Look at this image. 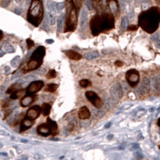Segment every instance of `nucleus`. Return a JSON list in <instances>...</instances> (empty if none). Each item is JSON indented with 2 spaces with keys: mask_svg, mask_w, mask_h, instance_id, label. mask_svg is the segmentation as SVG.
I'll return each instance as SVG.
<instances>
[{
  "mask_svg": "<svg viewBox=\"0 0 160 160\" xmlns=\"http://www.w3.org/2000/svg\"><path fill=\"white\" fill-rule=\"evenodd\" d=\"M91 32L94 36L114 28V16L112 13H98L90 20Z\"/></svg>",
  "mask_w": 160,
  "mask_h": 160,
  "instance_id": "obj_1",
  "label": "nucleus"
},
{
  "mask_svg": "<svg viewBox=\"0 0 160 160\" xmlns=\"http://www.w3.org/2000/svg\"><path fill=\"white\" fill-rule=\"evenodd\" d=\"M159 23L160 9L156 7L142 12L138 17V26L150 34L154 33L158 29Z\"/></svg>",
  "mask_w": 160,
  "mask_h": 160,
  "instance_id": "obj_2",
  "label": "nucleus"
},
{
  "mask_svg": "<svg viewBox=\"0 0 160 160\" xmlns=\"http://www.w3.org/2000/svg\"><path fill=\"white\" fill-rule=\"evenodd\" d=\"M43 17V8L42 0H32L29 8L27 19L33 26L38 27L41 23Z\"/></svg>",
  "mask_w": 160,
  "mask_h": 160,
  "instance_id": "obj_3",
  "label": "nucleus"
},
{
  "mask_svg": "<svg viewBox=\"0 0 160 160\" xmlns=\"http://www.w3.org/2000/svg\"><path fill=\"white\" fill-rule=\"evenodd\" d=\"M46 49L43 46H40L32 53L29 62L25 65L24 68H23V72H28L33 71L37 68H39L41 66L43 63V57L45 56Z\"/></svg>",
  "mask_w": 160,
  "mask_h": 160,
  "instance_id": "obj_4",
  "label": "nucleus"
},
{
  "mask_svg": "<svg viewBox=\"0 0 160 160\" xmlns=\"http://www.w3.org/2000/svg\"><path fill=\"white\" fill-rule=\"evenodd\" d=\"M77 26V11L70 0L69 6L67 12L64 32H72L76 30Z\"/></svg>",
  "mask_w": 160,
  "mask_h": 160,
  "instance_id": "obj_5",
  "label": "nucleus"
},
{
  "mask_svg": "<svg viewBox=\"0 0 160 160\" xmlns=\"http://www.w3.org/2000/svg\"><path fill=\"white\" fill-rule=\"evenodd\" d=\"M126 79L130 86L136 87L140 81L139 72L136 69H130L126 72Z\"/></svg>",
  "mask_w": 160,
  "mask_h": 160,
  "instance_id": "obj_6",
  "label": "nucleus"
},
{
  "mask_svg": "<svg viewBox=\"0 0 160 160\" xmlns=\"http://www.w3.org/2000/svg\"><path fill=\"white\" fill-rule=\"evenodd\" d=\"M85 97L92 103V106L96 107L97 109H100L103 106V102L101 98H99V96L93 91H87L85 92Z\"/></svg>",
  "mask_w": 160,
  "mask_h": 160,
  "instance_id": "obj_7",
  "label": "nucleus"
},
{
  "mask_svg": "<svg viewBox=\"0 0 160 160\" xmlns=\"http://www.w3.org/2000/svg\"><path fill=\"white\" fill-rule=\"evenodd\" d=\"M41 113V107L39 106H32L30 109L27 111L26 113V118L31 119V120L35 121L36 118L40 117Z\"/></svg>",
  "mask_w": 160,
  "mask_h": 160,
  "instance_id": "obj_8",
  "label": "nucleus"
},
{
  "mask_svg": "<svg viewBox=\"0 0 160 160\" xmlns=\"http://www.w3.org/2000/svg\"><path fill=\"white\" fill-rule=\"evenodd\" d=\"M43 81H33L32 83L30 84L28 89H27V92H28L29 94H35L37 92L40 90L43 87Z\"/></svg>",
  "mask_w": 160,
  "mask_h": 160,
  "instance_id": "obj_9",
  "label": "nucleus"
},
{
  "mask_svg": "<svg viewBox=\"0 0 160 160\" xmlns=\"http://www.w3.org/2000/svg\"><path fill=\"white\" fill-rule=\"evenodd\" d=\"M106 4H107L109 9L111 11L112 15L114 16V18H117L119 15V3L118 0H106Z\"/></svg>",
  "mask_w": 160,
  "mask_h": 160,
  "instance_id": "obj_10",
  "label": "nucleus"
},
{
  "mask_svg": "<svg viewBox=\"0 0 160 160\" xmlns=\"http://www.w3.org/2000/svg\"><path fill=\"white\" fill-rule=\"evenodd\" d=\"M37 99V97L35 94H28L23 97L20 100V105L22 107L25 108L32 105Z\"/></svg>",
  "mask_w": 160,
  "mask_h": 160,
  "instance_id": "obj_11",
  "label": "nucleus"
},
{
  "mask_svg": "<svg viewBox=\"0 0 160 160\" xmlns=\"http://www.w3.org/2000/svg\"><path fill=\"white\" fill-rule=\"evenodd\" d=\"M37 133L38 134L43 136V137L51 135V130H50V128H49L48 125L47 123H43V124L39 125L37 127Z\"/></svg>",
  "mask_w": 160,
  "mask_h": 160,
  "instance_id": "obj_12",
  "label": "nucleus"
},
{
  "mask_svg": "<svg viewBox=\"0 0 160 160\" xmlns=\"http://www.w3.org/2000/svg\"><path fill=\"white\" fill-rule=\"evenodd\" d=\"M47 124L48 125L49 128H50V130H51V135L53 136V137L57 136L59 133L58 126H57V122H54V121L52 120L51 118H48Z\"/></svg>",
  "mask_w": 160,
  "mask_h": 160,
  "instance_id": "obj_13",
  "label": "nucleus"
},
{
  "mask_svg": "<svg viewBox=\"0 0 160 160\" xmlns=\"http://www.w3.org/2000/svg\"><path fill=\"white\" fill-rule=\"evenodd\" d=\"M78 116L82 120H86L89 119L91 116L90 111H89V108L86 106H82L80 108L79 111H78Z\"/></svg>",
  "mask_w": 160,
  "mask_h": 160,
  "instance_id": "obj_14",
  "label": "nucleus"
},
{
  "mask_svg": "<svg viewBox=\"0 0 160 160\" xmlns=\"http://www.w3.org/2000/svg\"><path fill=\"white\" fill-rule=\"evenodd\" d=\"M35 124V121L31 120V119L26 118H25L20 123V132L25 131V130H28Z\"/></svg>",
  "mask_w": 160,
  "mask_h": 160,
  "instance_id": "obj_15",
  "label": "nucleus"
},
{
  "mask_svg": "<svg viewBox=\"0 0 160 160\" xmlns=\"http://www.w3.org/2000/svg\"><path fill=\"white\" fill-rule=\"evenodd\" d=\"M64 53H65L66 56H67L70 60H80L83 58L82 55L80 54L79 52H77L73 51V50H66V51H64Z\"/></svg>",
  "mask_w": 160,
  "mask_h": 160,
  "instance_id": "obj_16",
  "label": "nucleus"
},
{
  "mask_svg": "<svg viewBox=\"0 0 160 160\" xmlns=\"http://www.w3.org/2000/svg\"><path fill=\"white\" fill-rule=\"evenodd\" d=\"M27 94V89H19V90L15 91V92L12 93L11 96H10V98L12 100H15V99H19V98H23V97L26 96Z\"/></svg>",
  "mask_w": 160,
  "mask_h": 160,
  "instance_id": "obj_17",
  "label": "nucleus"
},
{
  "mask_svg": "<svg viewBox=\"0 0 160 160\" xmlns=\"http://www.w3.org/2000/svg\"><path fill=\"white\" fill-rule=\"evenodd\" d=\"M52 106L49 103H43L41 106V113L43 116H48L51 113Z\"/></svg>",
  "mask_w": 160,
  "mask_h": 160,
  "instance_id": "obj_18",
  "label": "nucleus"
},
{
  "mask_svg": "<svg viewBox=\"0 0 160 160\" xmlns=\"http://www.w3.org/2000/svg\"><path fill=\"white\" fill-rule=\"evenodd\" d=\"M58 87H59V85H57V84H54V83L48 84V85H46L45 88H44V91L47 92H55L57 90Z\"/></svg>",
  "mask_w": 160,
  "mask_h": 160,
  "instance_id": "obj_19",
  "label": "nucleus"
},
{
  "mask_svg": "<svg viewBox=\"0 0 160 160\" xmlns=\"http://www.w3.org/2000/svg\"><path fill=\"white\" fill-rule=\"evenodd\" d=\"M92 2L95 10H96L98 13H101V12H102V9H103L102 0H92Z\"/></svg>",
  "mask_w": 160,
  "mask_h": 160,
  "instance_id": "obj_20",
  "label": "nucleus"
},
{
  "mask_svg": "<svg viewBox=\"0 0 160 160\" xmlns=\"http://www.w3.org/2000/svg\"><path fill=\"white\" fill-rule=\"evenodd\" d=\"M19 89H21V85L20 84H14V85H12V86L10 87L9 89H8V91H7V93H13V92H15V91L19 90Z\"/></svg>",
  "mask_w": 160,
  "mask_h": 160,
  "instance_id": "obj_21",
  "label": "nucleus"
},
{
  "mask_svg": "<svg viewBox=\"0 0 160 160\" xmlns=\"http://www.w3.org/2000/svg\"><path fill=\"white\" fill-rule=\"evenodd\" d=\"M79 85L82 88H88V87L91 86L92 83H91V81H89V80L82 79L79 81Z\"/></svg>",
  "mask_w": 160,
  "mask_h": 160,
  "instance_id": "obj_22",
  "label": "nucleus"
},
{
  "mask_svg": "<svg viewBox=\"0 0 160 160\" xmlns=\"http://www.w3.org/2000/svg\"><path fill=\"white\" fill-rule=\"evenodd\" d=\"M72 2L74 8H76V10L78 12L80 11V9H81V6H82L83 0H72Z\"/></svg>",
  "mask_w": 160,
  "mask_h": 160,
  "instance_id": "obj_23",
  "label": "nucleus"
},
{
  "mask_svg": "<svg viewBox=\"0 0 160 160\" xmlns=\"http://www.w3.org/2000/svg\"><path fill=\"white\" fill-rule=\"evenodd\" d=\"M57 71L54 69L49 70V71L48 72V73L46 74L47 79H54V78L57 77Z\"/></svg>",
  "mask_w": 160,
  "mask_h": 160,
  "instance_id": "obj_24",
  "label": "nucleus"
},
{
  "mask_svg": "<svg viewBox=\"0 0 160 160\" xmlns=\"http://www.w3.org/2000/svg\"><path fill=\"white\" fill-rule=\"evenodd\" d=\"M27 44H28V50L35 46L34 41H33L32 39H28V40H27Z\"/></svg>",
  "mask_w": 160,
  "mask_h": 160,
  "instance_id": "obj_25",
  "label": "nucleus"
},
{
  "mask_svg": "<svg viewBox=\"0 0 160 160\" xmlns=\"http://www.w3.org/2000/svg\"><path fill=\"white\" fill-rule=\"evenodd\" d=\"M94 53H95V52L88 53V54H86V55H85V58H86V59H89V60H91V59H93V58H95V57H98V54H96V55H94Z\"/></svg>",
  "mask_w": 160,
  "mask_h": 160,
  "instance_id": "obj_26",
  "label": "nucleus"
},
{
  "mask_svg": "<svg viewBox=\"0 0 160 160\" xmlns=\"http://www.w3.org/2000/svg\"><path fill=\"white\" fill-rule=\"evenodd\" d=\"M9 105H10V102L8 100H4L1 102V106H2V109H7V108L9 106Z\"/></svg>",
  "mask_w": 160,
  "mask_h": 160,
  "instance_id": "obj_27",
  "label": "nucleus"
},
{
  "mask_svg": "<svg viewBox=\"0 0 160 160\" xmlns=\"http://www.w3.org/2000/svg\"><path fill=\"white\" fill-rule=\"evenodd\" d=\"M138 29V27L136 26V25H130L127 28V31H130V32H135Z\"/></svg>",
  "mask_w": 160,
  "mask_h": 160,
  "instance_id": "obj_28",
  "label": "nucleus"
},
{
  "mask_svg": "<svg viewBox=\"0 0 160 160\" xmlns=\"http://www.w3.org/2000/svg\"><path fill=\"white\" fill-rule=\"evenodd\" d=\"M114 64L117 67H122L123 66V62L122 61H121V60H116L114 63Z\"/></svg>",
  "mask_w": 160,
  "mask_h": 160,
  "instance_id": "obj_29",
  "label": "nucleus"
},
{
  "mask_svg": "<svg viewBox=\"0 0 160 160\" xmlns=\"http://www.w3.org/2000/svg\"><path fill=\"white\" fill-rule=\"evenodd\" d=\"M4 112H5V114H4V119L6 118H8V116L12 113V110H4Z\"/></svg>",
  "mask_w": 160,
  "mask_h": 160,
  "instance_id": "obj_30",
  "label": "nucleus"
},
{
  "mask_svg": "<svg viewBox=\"0 0 160 160\" xmlns=\"http://www.w3.org/2000/svg\"><path fill=\"white\" fill-rule=\"evenodd\" d=\"M2 37H3V34H2V32H1V31H0V40H2Z\"/></svg>",
  "mask_w": 160,
  "mask_h": 160,
  "instance_id": "obj_31",
  "label": "nucleus"
},
{
  "mask_svg": "<svg viewBox=\"0 0 160 160\" xmlns=\"http://www.w3.org/2000/svg\"><path fill=\"white\" fill-rule=\"evenodd\" d=\"M155 2H156L157 5L160 6V0H155Z\"/></svg>",
  "mask_w": 160,
  "mask_h": 160,
  "instance_id": "obj_32",
  "label": "nucleus"
},
{
  "mask_svg": "<svg viewBox=\"0 0 160 160\" xmlns=\"http://www.w3.org/2000/svg\"><path fill=\"white\" fill-rule=\"evenodd\" d=\"M158 126L160 127V118L158 120Z\"/></svg>",
  "mask_w": 160,
  "mask_h": 160,
  "instance_id": "obj_33",
  "label": "nucleus"
},
{
  "mask_svg": "<svg viewBox=\"0 0 160 160\" xmlns=\"http://www.w3.org/2000/svg\"><path fill=\"white\" fill-rule=\"evenodd\" d=\"M16 1H17V2H19V1H20V0H16Z\"/></svg>",
  "mask_w": 160,
  "mask_h": 160,
  "instance_id": "obj_34",
  "label": "nucleus"
},
{
  "mask_svg": "<svg viewBox=\"0 0 160 160\" xmlns=\"http://www.w3.org/2000/svg\"><path fill=\"white\" fill-rule=\"evenodd\" d=\"M158 148H159V149H160V146H159V147H158Z\"/></svg>",
  "mask_w": 160,
  "mask_h": 160,
  "instance_id": "obj_35",
  "label": "nucleus"
}]
</instances>
